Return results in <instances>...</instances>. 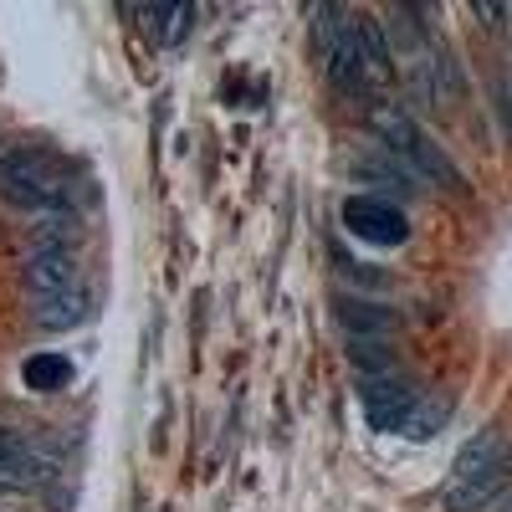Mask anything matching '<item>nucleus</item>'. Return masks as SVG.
Here are the masks:
<instances>
[{
	"mask_svg": "<svg viewBox=\"0 0 512 512\" xmlns=\"http://www.w3.org/2000/svg\"><path fill=\"white\" fill-rule=\"evenodd\" d=\"M369 123L379 128V139H384V144H395V154L410 164V175H415L420 185H441V190H451V195L466 190V175L441 154V144H436L431 134H420V128H415L400 108L379 103V108H369Z\"/></svg>",
	"mask_w": 512,
	"mask_h": 512,
	"instance_id": "obj_1",
	"label": "nucleus"
},
{
	"mask_svg": "<svg viewBox=\"0 0 512 512\" xmlns=\"http://www.w3.org/2000/svg\"><path fill=\"white\" fill-rule=\"evenodd\" d=\"M0 200H11L21 210H52L62 205V175L47 149H16L0 159Z\"/></svg>",
	"mask_w": 512,
	"mask_h": 512,
	"instance_id": "obj_2",
	"label": "nucleus"
},
{
	"mask_svg": "<svg viewBox=\"0 0 512 512\" xmlns=\"http://www.w3.org/2000/svg\"><path fill=\"white\" fill-rule=\"evenodd\" d=\"M344 226L359 241H374V246H400L410 236L405 210L395 200H384V195H349L344 200Z\"/></svg>",
	"mask_w": 512,
	"mask_h": 512,
	"instance_id": "obj_3",
	"label": "nucleus"
},
{
	"mask_svg": "<svg viewBox=\"0 0 512 512\" xmlns=\"http://www.w3.org/2000/svg\"><path fill=\"white\" fill-rule=\"evenodd\" d=\"M359 395H364V415L374 431H400L415 405V390L400 374H359Z\"/></svg>",
	"mask_w": 512,
	"mask_h": 512,
	"instance_id": "obj_4",
	"label": "nucleus"
},
{
	"mask_svg": "<svg viewBox=\"0 0 512 512\" xmlns=\"http://www.w3.org/2000/svg\"><path fill=\"white\" fill-rule=\"evenodd\" d=\"M93 313V297L82 292V287H67V292H47V297H36V328H47V333H67L77 323H88Z\"/></svg>",
	"mask_w": 512,
	"mask_h": 512,
	"instance_id": "obj_5",
	"label": "nucleus"
},
{
	"mask_svg": "<svg viewBox=\"0 0 512 512\" xmlns=\"http://www.w3.org/2000/svg\"><path fill=\"white\" fill-rule=\"evenodd\" d=\"M26 287L36 297H47V292H67L77 287V256L72 251H31V262L21 267Z\"/></svg>",
	"mask_w": 512,
	"mask_h": 512,
	"instance_id": "obj_6",
	"label": "nucleus"
},
{
	"mask_svg": "<svg viewBox=\"0 0 512 512\" xmlns=\"http://www.w3.org/2000/svg\"><path fill=\"white\" fill-rule=\"evenodd\" d=\"M354 41H359V82H364V93L384 88V82L395 77V67H390V41L379 36L374 21H354Z\"/></svg>",
	"mask_w": 512,
	"mask_h": 512,
	"instance_id": "obj_7",
	"label": "nucleus"
},
{
	"mask_svg": "<svg viewBox=\"0 0 512 512\" xmlns=\"http://www.w3.org/2000/svg\"><path fill=\"white\" fill-rule=\"evenodd\" d=\"M333 318L344 323L349 338H379V333H395V308H379V303H359V297H338Z\"/></svg>",
	"mask_w": 512,
	"mask_h": 512,
	"instance_id": "obj_8",
	"label": "nucleus"
},
{
	"mask_svg": "<svg viewBox=\"0 0 512 512\" xmlns=\"http://www.w3.org/2000/svg\"><path fill=\"white\" fill-rule=\"evenodd\" d=\"M354 180H369L384 195H410L415 190V175H410V169H400L395 149H374V154L354 159Z\"/></svg>",
	"mask_w": 512,
	"mask_h": 512,
	"instance_id": "obj_9",
	"label": "nucleus"
},
{
	"mask_svg": "<svg viewBox=\"0 0 512 512\" xmlns=\"http://www.w3.org/2000/svg\"><path fill=\"white\" fill-rule=\"evenodd\" d=\"M77 241V216L67 205H52V210H41L36 226H31V246L36 251H72Z\"/></svg>",
	"mask_w": 512,
	"mask_h": 512,
	"instance_id": "obj_10",
	"label": "nucleus"
},
{
	"mask_svg": "<svg viewBox=\"0 0 512 512\" xmlns=\"http://www.w3.org/2000/svg\"><path fill=\"white\" fill-rule=\"evenodd\" d=\"M446 415H451V400L446 395H415V405H410V415H405V425H400V436H410V441H431L441 425H446Z\"/></svg>",
	"mask_w": 512,
	"mask_h": 512,
	"instance_id": "obj_11",
	"label": "nucleus"
},
{
	"mask_svg": "<svg viewBox=\"0 0 512 512\" xmlns=\"http://www.w3.org/2000/svg\"><path fill=\"white\" fill-rule=\"evenodd\" d=\"M67 384H72V359H62V354H36V359H26V390L52 395V390H67Z\"/></svg>",
	"mask_w": 512,
	"mask_h": 512,
	"instance_id": "obj_12",
	"label": "nucleus"
},
{
	"mask_svg": "<svg viewBox=\"0 0 512 512\" xmlns=\"http://www.w3.org/2000/svg\"><path fill=\"white\" fill-rule=\"evenodd\" d=\"M349 364L364 369V374H400L384 338H349Z\"/></svg>",
	"mask_w": 512,
	"mask_h": 512,
	"instance_id": "obj_13",
	"label": "nucleus"
},
{
	"mask_svg": "<svg viewBox=\"0 0 512 512\" xmlns=\"http://www.w3.org/2000/svg\"><path fill=\"white\" fill-rule=\"evenodd\" d=\"M308 16H313V52L318 57H333V47H338V21H344V11L338 6H308Z\"/></svg>",
	"mask_w": 512,
	"mask_h": 512,
	"instance_id": "obj_14",
	"label": "nucleus"
},
{
	"mask_svg": "<svg viewBox=\"0 0 512 512\" xmlns=\"http://www.w3.org/2000/svg\"><path fill=\"white\" fill-rule=\"evenodd\" d=\"M154 16H159V41L164 47H175V41H185L190 36V21H195V6H154Z\"/></svg>",
	"mask_w": 512,
	"mask_h": 512,
	"instance_id": "obj_15",
	"label": "nucleus"
},
{
	"mask_svg": "<svg viewBox=\"0 0 512 512\" xmlns=\"http://www.w3.org/2000/svg\"><path fill=\"white\" fill-rule=\"evenodd\" d=\"M72 502H77V487H72L67 472H57V477L47 482V507H52V512H72Z\"/></svg>",
	"mask_w": 512,
	"mask_h": 512,
	"instance_id": "obj_16",
	"label": "nucleus"
},
{
	"mask_svg": "<svg viewBox=\"0 0 512 512\" xmlns=\"http://www.w3.org/2000/svg\"><path fill=\"white\" fill-rule=\"evenodd\" d=\"M497 118H502V128H507V139H512V67H497Z\"/></svg>",
	"mask_w": 512,
	"mask_h": 512,
	"instance_id": "obj_17",
	"label": "nucleus"
},
{
	"mask_svg": "<svg viewBox=\"0 0 512 512\" xmlns=\"http://www.w3.org/2000/svg\"><path fill=\"white\" fill-rule=\"evenodd\" d=\"M36 446L21 436V431H6V425H0V461H26Z\"/></svg>",
	"mask_w": 512,
	"mask_h": 512,
	"instance_id": "obj_18",
	"label": "nucleus"
},
{
	"mask_svg": "<svg viewBox=\"0 0 512 512\" xmlns=\"http://www.w3.org/2000/svg\"><path fill=\"white\" fill-rule=\"evenodd\" d=\"M472 11H477V16L487 21V26H502V21H507V6H497V0H477Z\"/></svg>",
	"mask_w": 512,
	"mask_h": 512,
	"instance_id": "obj_19",
	"label": "nucleus"
}]
</instances>
